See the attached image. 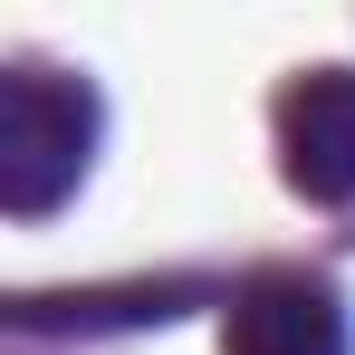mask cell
I'll return each mask as SVG.
<instances>
[{
  "mask_svg": "<svg viewBox=\"0 0 355 355\" xmlns=\"http://www.w3.org/2000/svg\"><path fill=\"white\" fill-rule=\"evenodd\" d=\"M106 106L87 77L67 67H10L0 77V211L10 221H49L96 164Z\"/></svg>",
  "mask_w": 355,
  "mask_h": 355,
  "instance_id": "cell-1",
  "label": "cell"
},
{
  "mask_svg": "<svg viewBox=\"0 0 355 355\" xmlns=\"http://www.w3.org/2000/svg\"><path fill=\"white\" fill-rule=\"evenodd\" d=\"M269 135H279V173L297 202H317V211L355 202V67L288 77L269 106Z\"/></svg>",
  "mask_w": 355,
  "mask_h": 355,
  "instance_id": "cell-2",
  "label": "cell"
},
{
  "mask_svg": "<svg viewBox=\"0 0 355 355\" xmlns=\"http://www.w3.org/2000/svg\"><path fill=\"white\" fill-rule=\"evenodd\" d=\"M221 355H355L346 288L317 269H259L231 288L221 317Z\"/></svg>",
  "mask_w": 355,
  "mask_h": 355,
  "instance_id": "cell-3",
  "label": "cell"
}]
</instances>
